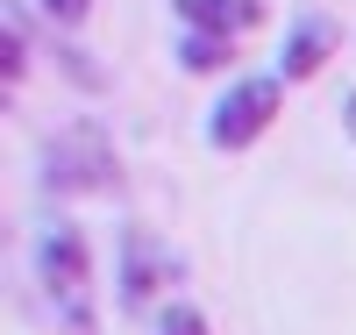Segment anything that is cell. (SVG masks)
<instances>
[{
  "label": "cell",
  "mask_w": 356,
  "mask_h": 335,
  "mask_svg": "<svg viewBox=\"0 0 356 335\" xmlns=\"http://www.w3.org/2000/svg\"><path fill=\"white\" fill-rule=\"evenodd\" d=\"M278 93H285V79H243V86H228V93L214 100V114H207V143H214V150H250L264 129H271Z\"/></svg>",
  "instance_id": "obj_3"
},
{
  "label": "cell",
  "mask_w": 356,
  "mask_h": 335,
  "mask_svg": "<svg viewBox=\"0 0 356 335\" xmlns=\"http://www.w3.org/2000/svg\"><path fill=\"white\" fill-rule=\"evenodd\" d=\"M342 121H349V143H356V93H349V107H342Z\"/></svg>",
  "instance_id": "obj_11"
},
{
  "label": "cell",
  "mask_w": 356,
  "mask_h": 335,
  "mask_svg": "<svg viewBox=\"0 0 356 335\" xmlns=\"http://www.w3.org/2000/svg\"><path fill=\"white\" fill-rule=\"evenodd\" d=\"M8 86H22V65H29V15H22V0H8Z\"/></svg>",
  "instance_id": "obj_8"
},
{
  "label": "cell",
  "mask_w": 356,
  "mask_h": 335,
  "mask_svg": "<svg viewBox=\"0 0 356 335\" xmlns=\"http://www.w3.org/2000/svg\"><path fill=\"white\" fill-rule=\"evenodd\" d=\"M171 8L193 36H228V43L257 22V0H171Z\"/></svg>",
  "instance_id": "obj_5"
},
{
  "label": "cell",
  "mask_w": 356,
  "mask_h": 335,
  "mask_svg": "<svg viewBox=\"0 0 356 335\" xmlns=\"http://www.w3.org/2000/svg\"><path fill=\"white\" fill-rule=\"evenodd\" d=\"M157 335H214V328H207V314H193V307H171L157 321Z\"/></svg>",
  "instance_id": "obj_9"
},
{
  "label": "cell",
  "mask_w": 356,
  "mask_h": 335,
  "mask_svg": "<svg viewBox=\"0 0 356 335\" xmlns=\"http://www.w3.org/2000/svg\"><path fill=\"white\" fill-rule=\"evenodd\" d=\"M36 286L57 307L65 335H93V264H86V242H79L72 221L36 228Z\"/></svg>",
  "instance_id": "obj_1"
},
{
  "label": "cell",
  "mask_w": 356,
  "mask_h": 335,
  "mask_svg": "<svg viewBox=\"0 0 356 335\" xmlns=\"http://www.w3.org/2000/svg\"><path fill=\"white\" fill-rule=\"evenodd\" d=\"M335 43H342V29H335L328 15H300V22H292V36H285L278 79H285V86H292V79H314V72L335 57Z\"/></svg>",
  "instance_id": "obj_4"
},
{
  "label": "cell",
  "mask_w": 356,
  "mask_h": 335,
  "mask_svg": "<svg viewBox=\"0 0 356 335\" xmlns=\"http://www.w3.org/2000/svg\"><path fill=\"white\" fill-rule=\"evenodd\" d=\"M122 250H129V264H122V299H129V307H143V299H150V286L171 271V257H164L143 228H129V242H122Z\"/></svg>",
  "instance_id": "obj_6"
},
{
  "label": "cell",
  "mask_w": 356,
  "mask_h": 335,
  "mask_svg": "<svg viewBox=\"0 0 356 335\" xmlns=\"http://www.w3.org/2000/svg\"><path fill=\"white\" fill-rule=\"evenodd\" d=\"M36 8H43V15L57 22V29H79L86 15H93V0H36Z\"/></svg>",
  "instance_id": "obj_10"
},
{
  "label": "cell",
  "mask_w": 356,
  "mask_h": 335,
  "mask_svg": "<svg viewBox=\"0 0 356 335\" xmlns=\"http://www.w3.org/2000/svg\"><path fill=\"white\" fill-rule=\"evenodd\" d=\"M228 36H193L186 29V43H178V57H186V72H214V65H228Z\"/></svg>",
  "instance_id": "obj_7"
},
{
  "label": "cell",
  "mask_w": 356,
  "mask_h": 335,
  "mask_svg": "<svg viewBox=\"0 0 356 335\" xmlns=\"http://www.w3.org/2000/svg\"><path fill=\"white\" fill-rule=\"evenodd\" d=\"M122 164H114V143L100 121H72V129H57L50 150H43V186L50 193H107Z\"/></svg>",
  "instance_id": "obj_2"
}]
</instances>
